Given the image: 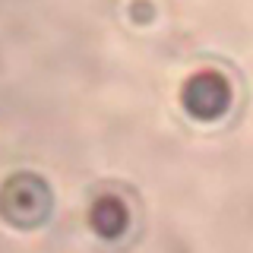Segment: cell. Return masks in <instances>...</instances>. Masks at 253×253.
I'll use <instances>...</instances> for the list:
<instances>
[{
	"label": "cell",
	"mask_w": 253,
	"mask_h": 253,
	"mask_svg": "<svg viewBox=\"0 0 253 253\" xmlns=\"http://www.w3.org/2000/svg\"><path fill=\"white\" fill-rule=\"evenodd\" d=\"M0 212L19 228H35L51 212V190L35 174H13L0 190Z\"/></svg>",
	"instance_id": "6da1fadb"
},
{
	"label": "cell",
	"mask_w": 253,
	"mask_h": 253,
	"mask_svg": "<svg viewBox=\"0 0 253 253\" xmlns=\"http://www.w3.org/2000/svg\"><path fill=\"white\" fill-rule=\"evenodd\" d=\"M180 101H184L187 114L196 117V121H218L231 105V85L221 73L203 70V73H193L184 83Z\"/></svg>",
	"instance_id": "7a4b0ae2"
},
{
	"label": "cell",
	"mask_w": 253,
	"mask_h": 253,
	"mask_svg": "<svg viewBox=\"0 0 253 253\" xmlns=\"http://www.w3.org/2000/svg\"><path fill=\"white\" fill-rule=\"evenodd\" d=\"M126 221H130L126 206L117 196H98L89 209V225L95 228V234L108 237V241H114L126 231Z\"/></svg>",
	"instance_id": "3957f363"
},
{
	"label": "cell",
	"mask_w": 253,
	"mask_h": 253,
	"mask_svg": "<svg viewBox=\"0 0 253 253\" xmlns=\"http://www.w3.org/2000/svg\"><path fill=\"white\" fill-rule=\"evenodd\" d=\"M130 16H133V22L146 26V22H152V16H155V6L149 3V0H133V3H130Z\"/></svg>",
	"instance_id": "277c9868"
}]
</instances>
